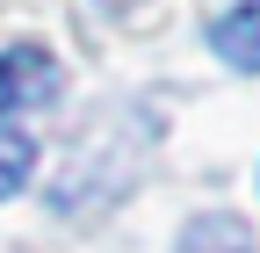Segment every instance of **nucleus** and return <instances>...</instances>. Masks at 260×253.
<instances>
[{"instance_id":"nucleus-1","label":"nucleus","mask_w":260,"mask_h":253,"mask_svg":"<svg viewBox=\"0 0 260 253\" xmlns=\"http://www.w3.org/2000/svg\"><path fill=\"white\" fill-rule=\"evenodd\" d=\"M58 94V58L44 44H15V51H0V116H15V109H44Z\"/></svg>"},{"instance_id":"nucleus-2","label":"nucleus","mask_w":260,"mask_h":253,"mask_svg":"<svg viewBox=\"0 0 260 253\" xmlns=\"http://www.w3.org/2000/svg\"><path fill=\"white\" fill-rule=\"evenodd\" d=\"M210 51L232 73H260V0L253 8H232L224 22H210Z\"/></svg>"},{"instance_id":"nucleus-3","label":"nucleus","mask_w":260,"mask_h":253,"mask_svg":"<svg viewBox=\"0 0 260 253\" xmlns=\"http://www.w3.org/2000/svg\"><path fill=\"white\" fill-rule=\"evenodd\" d=\"M29 174H37V138H29V131H0V203L22 196Z\"/></svg>"}]
</instances>
